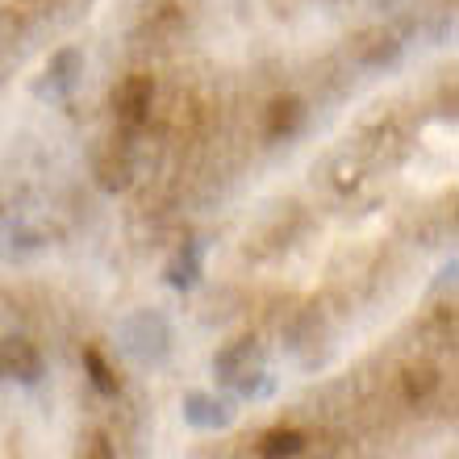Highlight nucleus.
<instances>
[{
  "mask_svg": "<svg viewBox=\"0 0 459 459\" xmlns=\"http://www.w3.org/2000/svg\"><path fill=\"white\" fill-rule=\"evenodd\" d=\"M97 180H100V188H105V193H121V188L130 184V159L121 155V151H117V155L109 151V155L97 163Z\"/></svg>",
  "mask_w": 459,
  "mask_h": 459,
  "instance_id": "6",
  "label": "nucleus"
},
{
  "mask_svg": "<svg viewBox=\"0 0 459 459\" xmlns=\"http://www.w3.org/2000/svg\"><path fill=\"white\" fill-rule=\"evenodd\" d=\"M305 451V435L301 430H292V426H276V430H267L264 443H259V455L264 459H292Z\"/></svg>",
  "mask_w": 459,
  "mask_h": 459,
  "instance_id": "4",
  "label": "nucleus"
},
{
  "mask_svg": "<svg viewBox=\"0 0 459 459\" xmlns=\"http://www.w3.org/2000/svg\"><path fill=\"white\" fill-rule=\"evenodd\" d=\"M0 372L13 376V380H38V372H42V355H38V347L30 339H0Z\"/></svg>",
  "mask_w": 459,
  "mask_h": 459,
  "instance_id": "2",
  "label": "nucleus"
},
{
  "mask_svg": "<svg viewBox=\"0 0 459 459\" xmlns=\"http://www.w3.org/2000/svg\"><path fill=\"white\" fill-rule=\"evenodd\" d=\"M80 459H113V438L105 435V430H92V435L84 438V451H80Z\"/></svg>",
  "mask_w": 459,
  "mask_h": 459,
  "instance_id": "8",
  "label": "nucleus"
},
{
  "mask_svg": "<svg viewBox=\"0 0 459 459\" xmlns=\"http://www.w3.org/2000/svg\"><path fill=\"white\" fill-rule=\"evenodd\" d=\"M84 363H88V376H92V385L105 393V397H113L121 388V380H117V372H113L109 363H105V355L100 351H84Z\"/></svg>",
  "mask_w": 459,
  "mask_h": 459,
  "instance_id": "7",
  "label": "nucleus"
},
{
  "mask_svg": "<svg viewBox=\"0 0 459 459\" xmlns=\"http://www.w3.org/2000/svg\"><path fill=\"white\" fill-rule=\"evenodd\" d=\"M435 388H438V372L430 363H410V368L401 372V393H405V401H426Z\"/></svg>",
  "mask_w": 459,
  "mask_h": 459,
  "instance_id": "5",
  "label": "nucleus"
},
{
  "mask_svg": "<svg viewBox=\"0 0 459 459\" xmlns=\"http://www.w3.org/2000/svg\"><path fill=\"white\" fill-rule=\"evenodd\" d=\"M151 105H155V80L151 75H126L113 92V113H117L121 130H138L151 117Z\"/></svg>",
  "mask_w": 459,
  "mask_h": 459,
  "instance_id": "1",
  "label": "nucleus"
},
{
  "mask_svg": "<svg viewBox=\"0 0 459 459\" xmlns=\"http://www.w3.org/2000/svg\"><path fill=\"white\" fill-rule=\"evenodd\" d=\"M305 121V105L301 97H276L272 105H267V134L272 138H289V134L301 130Z\"/></svg>",
  "mask_w": 459,
  "mask_h": 459,
  "instance_id": "3",
  "label": "nucleus"
}]
</instances>
